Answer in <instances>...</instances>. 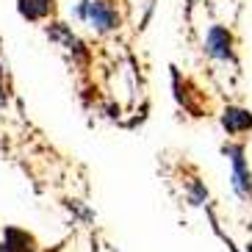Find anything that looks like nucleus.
<instances>
[{
	"label": "nucleus",
	"instance_id": "obj_11",
	"mask_svg": "<svg viewBox=\"0 0 252 252\" xmlns=\"http://www.w3.org/2000/svg\"><path fill=\"white\" fill-rule=\"evenodd\" d=\"M0 252H6V250H3V244H0Z\"/></svg>",
	"mask_w": 252,
	"mask_h": 252
},
{
	"label": "nucleus",
	"instance_id": "obj_9",
	"mask_svg": "<svg viewBox=\"0 0 252 252\" xmlns=\"http://www.w3.org/2000/svg\"><path fill=\"white\" fill-rule=\"evenodd\" d=\"M6 103H8V92H6V86L0 83V108H6Z\"/></svg>",
	"mask_w": 252,
	"mask_h": 252
},
{
	"label": "nucleus",
	"instance_id": "obj_8",
	"mask_svg": "<svg viewBox=\"0 0 252 252\" xmlns=\"http://www.w3.org/2000/svg\"><path fill=\"white\" fill-rule=\"evenodd\" d=\"M189 200H191V205H205L208 202V189L200 180H191V186H189Z\"/></svg>",
	"mask_w": 252,
	"mask_h": 252
},
{
	"label": "nucleus",
	"instance_id": "obj_2",
	"mask_svg": "<svg viewBox=\"0 0 252 252\" xmlns=\"http://www.w3.org/2000/svg\"><path fill=\"white\" fill-rule=\"evenodd\" d=\"M222 153L230 158V183H233V191L238 194V200L252 202V172L250 163H247V147L244 144H224Z\"/></svg>",
	"mask_w": 252,
	"mask_h": 252
},
{
	"label": "nucleus",
	"instance_id": "obj_7",
	"mask_svg": "<svg viewBox=\"0 0 252 252\" xmlns=\"http://www.w3.org/2000/svg\"><path fill=\"white\" fill-rule=\"evenodd\" d=\"M56 3L53 0H17V11L23 20L28 23H39V20H47L53 14Z\"/></svg>",
	"mask_w": 252,
	"mask_h": 252
},
{
	"label": "nucleus",
	"instance_id": "obj_5",
	"mask_svg": "<svg viewBox=\"0 0 252 252\" xmlns=\"http://www.w3.org/2000/svg\"><path fill=\"white\" fill-rule=\"evenodd\" d=\"M222 127L227 136H241L252 130V111L250 108H238V105H227L222 114Z\"/></svg>",
	"mask_w": 252,
	"mask_h": 252
},
{
	"label": "nucleus",
	"instance_id": "obj_4",
	"mask_svg": "<svg viewBox=\"0 0 252 252\" xmlns=\"http://www.w3.org/2000/svg\"><path fill=\"white\" fill-rule=\"evenodd\" d=\"M47 36H50L53 42H61V45L67 47L75 59L86 61V56H89V53H86V47H83V42L72 33V28H69V25H64V23H50V25H47Z\"/></svg>",
	"mask_w": 252,
	"mask_h": 252
},
{
	"label": "nucleus",
	"instance_id": "obj_1",
	"mask_svg": "<svg viewBox=\"0 0 252 252\" xmlns=\"http://www.w3.org/2000/svg\"><path fill=\"white\" fill-rule=\"evenodd\" d=\"M75 17H81L97 33H111V31L119 28V14L108 0H83L81 6L75 8Z\"/></svg>",
	"mask_w": 252,
	"mask_h": 252
},
{
	"label": "nucleus",
	"instance_id": "obj_10",
	"mask_svg": "<svg viewBox=\"0 0 252 252\" xmlns=\"http://www.w3.org/2000/svg\"><path fill=\"white\" fill-rule=\"evenodd\" d=\"M247 252H252V244H247Z\"/></svg>",
	"mask_w": 252,
	"mask_h": 252
},
{
	"label": "nucleus",
	"instance_id": "obj_6",
	"mask_svg": "<svg viewBox=\"0 0 252 252\" xmlns=\"http://www.w3.org/2000/svg\"><path fill=\"white\" fill-rule=\"evenodd\" d=\"M3 250L6 252H36V241L31 233L20 227H6L3 230Z\"/></svg>",
	"mask_w": 252,
	"mask_h": 252
},
{
	"label": "nucleus",
	"instance_id": "obj_3",
	"mask_svg": "<svg viewBox=\"0 0 252 252\" xmlns=\"http://www.w3.org/2000/svg\"><path fill=\"white\" fill-rule=\"evenodd\" d=\"M236 42H233V33H230L224 25H211L205 33V53L214 61H230V64H238L236 59Z\"/></svg>",
	"mask_w": 252,
	"mask_h": 252
}]
</instances>
